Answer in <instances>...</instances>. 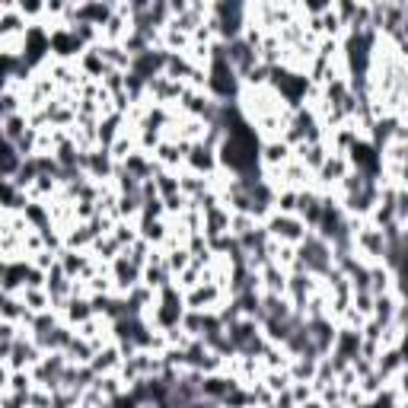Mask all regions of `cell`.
Returning a JSON list of instances; mask_svg holds the SVG:
<instances>
[{
    "label": "cell",
    "instance_id": "obj_1",
    "mask_svg": "<svg viewBox=\"0 0 408 408\" xmlns=\"http://www.w3.org/2000/svg\"><path fill=\"white\" fill-rule=\"evenodd\" d=\"M351 173V166H348V160L342 157V153H329V157L322 160V166L316 169V176H319V182H322L325 188H338V182H342L344 176Z\"/></svg>",
    "mask_w": 408,
    "mask_h": 408
},
{
    "label": "cell",
    "instance_id": "obj_2",
    "mask_svg": "<svg viewBox=\"0 0 408 408\" xmlns=\"http://www.w3.org/2000/svg\"><path fill=\"white\" fill-rule=\"evenodd\" d=\"M64 309H67V319L71 322H77V325H84L86 319H93V306H90V300H77V297H71L64 303Z\"/></svg>",
    "mask_w": 408,
    "mask_h": 408
}]
</instances>
